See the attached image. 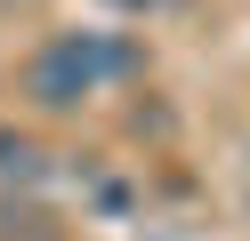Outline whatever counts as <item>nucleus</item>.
Instances as JSON below:
<instances>
[{
  "instance_id": "nucleus-1",
  "label": "nucleus",
  "mask_w": 250,
  "mask_h": 241,
  "mask_svg": "<svg viewBox=\"0 0 250 241\" xmlns=\"http://www.w3.org/2000/svg\"><path fill=\"white\" fill-rule=\"evenodd\" d=\"M129 64H137L129 48H105V40H89V32H57V40L33 56L24 80H33V96L49 112H65V105H81V96L97 89V73H129Z\"/></svg>"
},
{
  "instance_id": "nucleus-2",
  "label": "nucleus",
  "mask_w": 250,
  "mask_h": 241,
  "mask_svg": "<svg viewBox=\"0 0 250 241\" xmlns=\"http://www.w3.org/2000/svg\"><path fill=\"white\" fill-rule=\"evenodd\" d=\"M0 177H33V145L17 129H0Z\"/></svg>"
}]
</instances>
